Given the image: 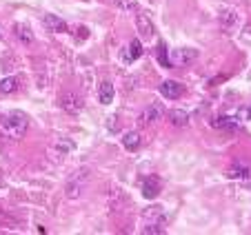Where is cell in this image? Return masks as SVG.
I'll use <instances>...</instances> for the list:
<instances>
[{"label":"cell","instance_id":"44dd1931","mask_svg":"<svg viewBox=\"0 0 251 235\" xmlns=\"http://www.w3.org/2000/svg\"><path fill=\"white\" fill-rule=\"evenodd\" d=\"M116 7L123 11H127V14H133V11H138V2L136 0H114Z\"/></svg>","mask_w":251,"mask_h":235},{"label":"cell","instance_id":"7c38bea8","mask_svg":"<svg viewBox=\"0 0 251 235\" xmlns=\"http://www.w3.org/2000/svg\"><path fill=\"white\" fill-rule=\"evenodd\" d=\"M145 222H153V224H162L165 226L167 215H165V209L162 207H149L145 211Z\"/></svg>","mask_w":251,"mask_h":235},{"label":"cell","instance_id":"ffe728a7","mask_svg":"<svg viewBox=\"0 0 251 235\" xmlns=\"http://www.w3.org/2000/svg\"><path fill=\"white\" fill-rule=\"evenodd\" d=\"M169 49H167V45L165 43H158V49H156V58H158V62H160L162 67H167V69H169Z\"/></svg>","mask_w":251,"mask_h":235},{"label":"cell","instance_id":"3957f363","mask_svg":"<svg viewBox=\"0 0 251 235\" xmlns=\"http://www.w3.org/2000/svg\"><path fill=\"white\" fill-rule=\"evenodd\" d=\"M165 116V107H162V102H151L145 111H142V116H140V120L145 124H153L156 120H160V118Z\"/></svg>","mask_w":251,"mask_h":235},{"label":"cell","instance_id":"30bf717a","mask_svg":"<svg viewBox=\"0 0 251 235\" xmlns=\"http://www.w3.org/2000/svg\"><path fill=\"white\" fill-rule=\"evenodd\" d=\"M227 175L231 180H247L251 175V166L245 164V162H233V164L227 169Z\"/></svg>","mask_w":251,"mask_h":235},{"label":"cell","instance_id":"52a82bcc","mask_svg":"<svg viewBox=\"0 0 251 235\" xmlns=\"http://www.w3.org/2000/svg\"><path fill=\"white\" fill-rule=\"evenodd\" d=\"M213 129H225V131H231V129H238L240 127V120H238V118H233V116H218V118H213L211 122Z\"/></svg>","mask_w":251,"mask_h":235},{"label":"cell","instance_id":"5bb4252c","mask_svg":"<svg viewBox=\"0 0 251 235\" xmlns=\"http://www.w3.org/2000/svg\"><path fill=\"white\" fill-rule=\"evenodd\" d=\"M169 120L174 127H187L189 124V113L182 111V109H174V111H169Z\"/></svg>","mask_w":251,"mask_h":235},{"label":"cell","instance_id":"5b68a950","mask_svg":"<svg viewBox=\"0 0 251 235\" xmlns=\"http://www.w3.org/2000/svg\"><path fill=\"white\" fill-rule=\"evenodd\" d=\"M145 53V49H142V45H140V40H131L129 43V47L127 49H123V62H127V65H131V62H136L138 58Z\"/></svg>","mask_w":251,"mask_h":235},{"label":"cell","instance_id":"cb8c5ba5","mask_svg":"<svg viewBox=\"0 0 251 235\" xmlns=\"http://www.w3.org/2000/svg\"><path fill=\"white\" fill-rule=\"evenodd\" d=\"M58 146H60V149H67V151H71V149H74V146H76V144H74V142H65V140H60V142H58Z\"/></svg>","mask_w":251,"mask_h":235},{"label":"cell","instance_id":"6da1fadb","mask_svg":"<svg viewBox=\"0 0 251 235\" xmlns=\"http://www.w3.org/2000/svg\"><path fill=\"white\" fill-rule=\"evenodd\" d=\"M0 124H2V129L7 131V136L18 140V138H23L29 129V116L23 111H9L0 118Z\"/></svg>","mask_w":251,"mask_h":235},{"label":"cell","instance_id":"277c9868","mask_svg":"<svg viewBox=\"0 0 251 235\" xmlns=\"http://www.w3.org/2000/svg\"><path fill=\"white\" fill-rule=\"evenodd\" d=\"M160 94H162V98H167V100H178L182 94H185V89H182L180 82L165 80V82L160 85Z\"/></svg>","mask_w":251,"mask_h":235},{"label":"cell","instance_id":"603a6c76","mask_svg":"<svg viewBox=\"0 0 251 235\" xmlns=\"http://www.w3.org/2000/svg\"><path fill=\"white\" fill-rule=\"evenodd\" d=\"M238 120H251V104L238 109Z\"/></svg>","mask_w":251,"mask_h":235},{"label":"cell","instance_id":"7a4b0ae2","mask_svg":"<svg viewBox=\"0 0 251 235\" xmlns=\"http://www.w3.org/2000/svg\"><path fill=\"white\" fill-rule=\"evenodd\" d=\"M198 58V51L189 47H180V49H171L169 53V65L171 67H185L189 62H194Z\"/></svg>","mask_w":251,"mask_h":235},{"label":"cell","instance_id":"8fae6325","mask_svg":"<svg viewBox=\"0 0 251 235\" xmlns=\"http://www.w3.org/2000/svg\"><path fill=\"white\" fill-rule=\"evenodd\" d=\"M43 24L47 29H51V31H56V33H65L67 31V23L62 18H58L56 14H45L43 16Z\"/></svg>","mask_w":251,"mask_h":235},{"label":"cell","instance_id":"7402d4cb","mask_svg":"<svg viewBox=\"0 0 251 235\" xmlns=\"http://www.w3.org/2000/svg\"><path fill=\"white\" fill-rule=\"evenodd\" d=\"M140 231L145 235H162V233H165L162 224H153V222H145V226H142Z\"/></svg>","mask_w":251,"mask_h":235},{"label":"cell","instance_id":"d4e9b609","mask_svg":"<svg viewBox=\"0 0 251 235\" xmlns=\"http://www.w3.org/2000/svg\"><path fill=\"white\" fill-rule=\"evenodd\" d=\"M0 38H2V31H0Z\"/></svg>","mask_w":251,"mask_h":235},{"label":"cell","instance_id":"2e32d148","mask_svg":"<svg viewBox=\"0 0 251 235\" xmlns=\"http://www.w3.org/2000/svg\"><path fill=\"white\" fill-rule=\"evenodd\" d=\"M123 146L127 151H136L138 146H140V133L138 131H129L123 136Z\"/></svg>","mask_w":251,"mask_h":235},{"label":"cell","instance_id":"4fadbf2b","mask_svg":"<svg viewBox=\"0 0 251 235\" xmlns=\"http://www.w3.org/2000/svg\"><path fill=\"white\" fill-rule=\"evenodd\" d=\"M114 98H116L114 85H111V82H102V85H100V89H98L100 104H111V102H114Z\"/></svg>","mask_w":251,"mask_h":235},{"label":"cell","instance_id":"8992f818","mask_svg":"<svg viewBox=\"0 0 251 235\" xmlns=\"http://www.w3.org/2000/svg\"><path fill=\"white\" fill-rule=\"evenodd\" d=\"M60 107L67 113H78L82 109V100L76 94H65V95H60Z\"/></svg>","mask_w":251,"mask_h":235},{"label":"cell","instance_id":"9c48e42d","mask_svg":"<svg viewBox=\"0 0 251 235\" xmlns=\"http://www.w3.org/2000/svg\"><path fill=\"white\" fill-rule=\"evenodd\" d=\"M136 27H138V31H140V36L142 38H153V23L149 20V16L147 14H138L136 16Z\"/></svg>","mask_w":251,"mask_h":235},{"label":"cell","instance_id":"d6986e66","mask_svg":"<svg viewBox=\"0 0 251 235\" xmlns=\"http://www.w3.org/2000/svg\"><path fill=\"white\" fill-rule=\"evenodd\" d=\"M16 87H18V80H16L14 75L2 78V80H0V94H14Z\"/></svg>","mask_w":251,"mask_h":235},{"label":"cell","instance_id":"9a60e30c","mask_svg":"<svg viewBox=\"0 0 251 235\" xmlns=\"http://www.w3.org/2000/svg\"><path fill=\"white\" fill-rule=\"evenodd\" d=\"M236 23H238V14H236V11H233V9L223 11V16H220V24H223L225 31H231V29L236 27Z\"/></svg>","mask_w":251,"mask_h":235},{"label":"cell","instance_id":"e0dca14e","mask_svg":"<svg viewBox=\"0 0 251 235\" xmlns=\"http://www.w3.org/2000/svg\"><path fill=\"white\" fill-rule=\"evenodd\" d=\"M14 33H16V36H18V40H20V43H25V45L33 43V33L29 31V27H27V24H16V27H14Z\"/></svg>","mask_w":251,"mask_h":235},{"label":"cell","instance_id":"ba28073f","mask_svg":"<svg viewBox=\"0 0 251 235\" xmlns=\"http://www.w3.org/2000/svg\"><path fill=\"white\" fill-rule=\"evenodd\" d=\"M160 193V182H158V178H153V175H149V178L142 180V195L147 200H153Z\"/></svg>","mask_w":251,"mask_h":235},{"label":"cell","instance_id":"ac0fdd59","mask_svg":"<svg viewBox=\"0 0 251 235\" xmlns=\"http://www.w3.org/2000/svg\"><path fill=\"white\" fill-rule=\"evenodd\" d=\"M82 180H71L69 184H67V198H71V200H76V198H80V193H82Z\"/></svg>","mask_w":251,"mask_h":235}]
</instances>
